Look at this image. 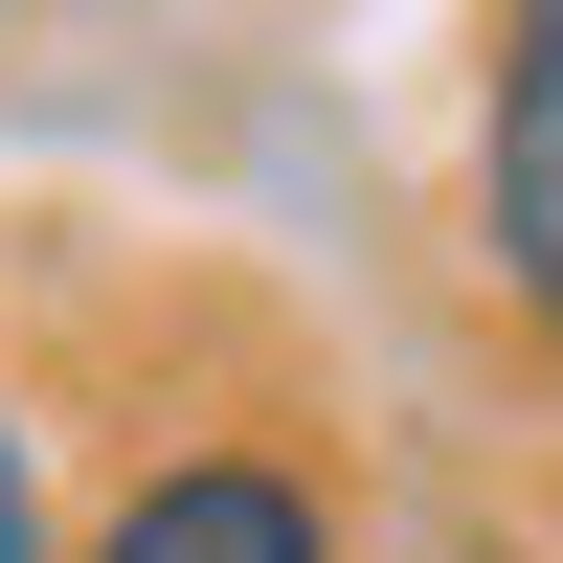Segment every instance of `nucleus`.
<instances>
[{
    "mask_svg": "<svg viewBox=\"0 0 563 563\" xmlns=\"http://www.w3.org/2000/svg\"><path fill=\"white\" fill-rule=\"evenodd\" d=\"M474 271L563 339V0H496V68H474Z\"/></svg>",
    "mask_w": 563,
    "mask_h": 563,
    "instance_id": "nucleus-1",
    "label": "nucleus"
},
{
    "mask_svg": "<svg viewBox=\"0 0 563 563\" xmlns=\"http://www.w3.org/2000/svg\"><path fill=\"white\" fill-rule=\"evenodd\" d=\"M90 563H339V496H316L294 451L203 429V451H158V474L90 519Z\"/></svg>",
    "mask_w": 563,
    "mask_h": 563,
    "instance_id": "nucleus-2",
    "label": "nucleus"
},
{
    "mask_svg": "<svg viewBox=\"0 0 563 563\" xmlns=\"http://www.w3.org/2000/svg\"><path fill=\"white\" fill-rule=\"evenodd\" d=\"M0 563H45V429L0 406Z\"/></svg>",
    "mask_w": 563,
    "mask_h": 563,
    "instance_id": "nucleus-3",
    "label": "nucleus"
}]
</instances>
